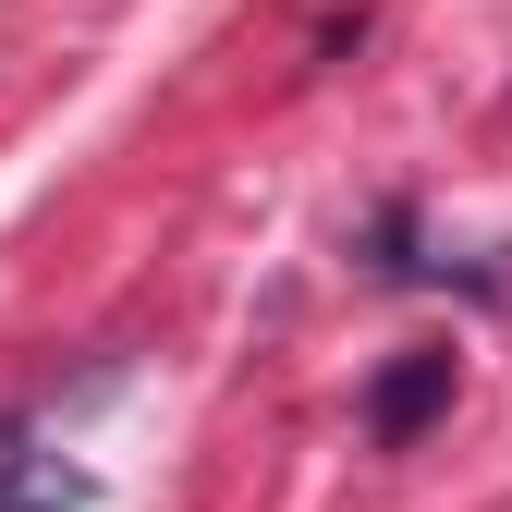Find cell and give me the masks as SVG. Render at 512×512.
I'll return each instance as SVG.
<instances>
[{"instance_id": "obj_1", "label": "cell", "mask_w": 512, "mask_h": 512, "mask_svg": "<svg viewBox=\"0 0 512 512\" xmlns=\"http://www.w3.org/2000/svg\"><path fill=\"white\" fill-rule=\"evenodd\" d=\"M452 391H464L452 342H415V354H391V366L366 378V439H378V452H403V439H427L439 415H452Z\"/></svg>"}, {"instance_id": "obj_2", "label": "cell", "mask_w": 512, "mask_h": 512, "mask_svg": "<svg viewBox=\"0 0 512 512\" xmlns=\"http://www.w3.org/2000/svg\"><path fill=\"white\" fill-rule=\"evenodd\" d=\"M74 500H86L74 464H25L13 439H0V512H74Z\"/></svg>"}]
</instances>
